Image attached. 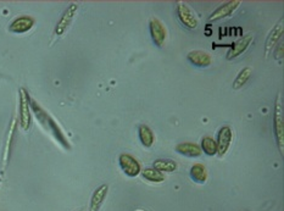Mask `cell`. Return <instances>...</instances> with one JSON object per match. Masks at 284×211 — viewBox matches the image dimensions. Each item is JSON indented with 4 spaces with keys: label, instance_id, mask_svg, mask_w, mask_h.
I'll list each match as a JSON object with an SVG mask.
<instances>
[{
    "label": "cell",
    "instance_id": "obj_1",
    "mask_svg": "<svg viewBox=\"0 0 284 211\" xmlns=\"http://www.w3.org/2000/svg\"><path fill=\"white\" fill-rule=\"evenodd\" d=\"M31 110L35 116V119H37V121L41 123V126L43 127L44 131L49 133V135H51V137H53L64 149L70 150V142H68V139L66 138V136H65L63 129L60 128L59 123L49 115L48 111H45L43 106L35 102L34 99H31Z\"/></svg>",
    "mask_w": 284,
    "mask_h": 211
},
{
    "label": "cell",
    "instance_id": "obj_2",
    "mask_svg": "<svg viewBox=\"0 0 284 211\" xmlns=\"http://www.w3.org/2000/svg\"><path fill=\"white\" fill-rule=\"evenodd\" d=\"M31 97L27 92V89L20 88L18 89V112H20V126L24 131H28L31 127L32 121V110H31Z\"/></svg>",
    "mask_w": 284,
    "mask_h": 211
},
{
    "label": "cell",
    "instance_id": "obj_3",
    "mask_svg": "<svg viewBox=\"0 0 284 211\" xmlns=\"http://www.w3.org/2000/svg\"><path fill=\"white\" fill-rule=\"evenodd\" d=\"M273 129L275 137L280 154L284 152V119H283V102L280 94H278L275 105V113H273Z\"/></svg>",
    "mask_w": 284,
    "mask_h": 211
},
{
    "label": "cell",
    "instance_id": "obj_4",
    "mask_svg": "<svg viewBox=\"0 0 284 211\" xmlns=\"http://www.w3.org/2000/svg\"><path fill=\"white\" fill-rule=\"evenodd\" d=\"M176 12L179 22L188 30H195L199 26V18L195 11L185 2H177L176 4Z\"/></svg>",
    "mask_w": 284,
    "mask_h": 211
},
{
    "label": "cell",
    "instance_id": "obj_5",
    "mask_svg": "<svg viewBox=\"0 0 284 211\" xmlns=\"http://www.w3.org/2000/svg\"><path fill=\"white\" fill-rule=\"evenodd\" d=\"M119 164L120 167L122 168L123 174L127 175L128 177H137L142 172V167H140L138 160L133 155L127 154V152H123V154L120 155Z\"/></svg>",
    "mask_w": 284,
    "mask_h": 211
},
{
    "label": "cell",
    "instance_id": "obj_6",
    "mask_svg": "<svg viewBox=\"0 0 284 211\" xmlns=\"http://www.w3.org/2000/svg\"><path fill=\"white\" fill-rule=\"evenodd\" d=\"M78 11V5L76 3H72L66 8L64 14L61 15L60 20H59L56 27H55V35H64L65 32L68 30L71 24H72L74 16Z\"/></svg>",
    "mask_w": 284,
    "mask_h": 211
},
{
    "label": "cell",
    "instance_id": "obj_7",
    "mask_svg": "<svg viewBox=\"0 0 284 211\" xmlns=\"http://www.w3.org/2000/svg\"><path fill=\"white\" fill-rule=\"evenodd\" d=\"M149 31L156 47H162L165 44L166 38H167V30H166L165 25L159 18L153 17L149 22Z\"/></svg>",
    "mask_w": 284,
    "mask_h": 211
},
{
    "label": "cell",
    "instance_id": "obj_8",
    "mask_svg": "<svg viewBox=\"0 0 284 211\" xmlns=\"http://www.w3.org/2000/svg\"><path fill=\"white\" fill-rule=\"evenodd\" d=\"M232 141H233V131L230 126H223L220 128L217 133V155L218 157H224L230 149Z\"/></svg>",
    "mask_w": 284,
    "mask_h": 211
},
{
    "label": "cell",
    "instance_id": "obj_9",
    "mask_svg": "<svg viewBox=\"0 0 284 211\" xmlns=\"http://www.w3.org/2000/svg\"><path fill=\"white\" fill-rule=\"evenodd\" d=\"M241 4L240 0H230V2H226L224 4H222L221 6L215 10L209 17L210 21H218L222 20V18L230 17V16L233 14L234 11L239 8V5Z\"/></svg>",
    "mask_w": 284,
    "mask_h": 211
},
{
    "label": "cell",
    "instance_id": "obj_10",
    "mask_svg": "<svg viewBox=\"0 0 284 211\" xmlns=\"http://www.w3.org/2000/svg\"><path fill=\"white\" fill-rule=\"evenodd\" d=\"M253 41H254V37L251 34H247L244 35V37H241L240 40H238L236 43L232 44L231 50L228 51L227 54V59L233 60L236 59V57L240 56L243 53H245L248 48H249L251 43H253Z\"/></svg>",
    "mask_w": 284,
    "mask_h": 211
},
{
    "label": "cell",
    "instance_id": "obj_11",
    "mask_svg": "<svg viewBox=\"0 0 284 211\" xmlns=\"http://www.w3.org/2000/svg\"><path fill=\"white\" fill-rule=\"evenodd\" d=\"M34 26V20L31 16H18L9 26V31L11 33L22 34L31 30Z\"/></svg>",
    "mask_w": 284,
    "mask_h": 211
},
{
    "label": "cell",
    "instance_id": "obj_12",
    "mask_svg": "<svg viewBox=\"0 0 284 211\" xmlns=\"http://www.w3.org/2000/svg\"><path fill=\"white\" fill-rule=\"evenodd\" d=\"M283 31H284V21H283V18H280V20L278 21V24H277L275 27L272 28V31L270 32L269 37H267L266 49H265V53L267 56L270 55L271 50L276 47V44L278 43L280 37L283 35Z\"/></svg>",
    "mask_w": 284,
    "mask_h": 211
},
{
    "label": "cell",
    "instance_id": "obj_13",
    "mask_svg": "<svg viewBox=\"0 0 284 211\" xmlns=\"http://www.w3.org/2000/svg\"><path fill=\"white\" fill-rule=\"evenodd\" d=\"M189 63L197 67H209L211 65L210 54L204 50H192L187 55Z\"/></svg>",
    "mask_w": 284,
    "mask_h": 211
},
{
    "label": "cell",
    "instance_id": "obj_14",
    "mask_svg": "<svg viewBox=\"0 0 284 211\" xmlns=\"http://www.w3.org/2000/svg\"><path fill=\"white\" fill-rule=\"evenodd\" d=\"M107 191H109V186L107 184H101L94 190L92 198H90L89 204V211H99L103 203L105 201V198L107 197Z\"/></svg>",
    "mask_w": 284,
    "mask_h": 211
},
{
    "label": "cell",
    "instance_id": "obj_15",
    "mask_svg": "<svg viewBox=\"0 0 284 211\" xmlns=\"http://www.w3.org/2000/svg\"><path fill=\"white\" fill-rule=\"evenodd\" d=\"M176 151H177L178 154L188 158H199L202 154L200 145L191 142L179 143V144L176 145Z\"/></svg>",
    "mask_w": 284,
    "mask_h": 211
},
{
    "label": "cell",
    "instance_id": "obj_16",
    "mask_svg": "<svg viewBox=\"0 0 284 211\" xmlns=\"http://www.w3.org/2000/svg\"><path fill=\"white\" fill-rule=\"evenodd\" d=\"M138 136H139V141L144 145L145 148H150L153 147L155 142V136L154 132L152 131V128L146 125H140L138 127Z\"/></svg>",
    "mask_w": 284,
    "mask_h": 211
},
{
    "label": "cell",
    "instance_id": "obj_17",
    "mask_svg": "<svg viewBox=\"0 0 284 211\" xmlns=\"http://www.w3.org/2000/svg\"><path fill=\"white\" fill-rule=\"evenodd\" d=\"M189 175H191L192 180L199 184L205 183L207 180V171L202 164L193 165L191 171H189Z\"/></svg>",
    "mask_w": 284,
    "mask_h": 211
},
{
    "label": "cell",
    "instance_id": "obj_18",
    "mask_svg": "<svg viewBox=\"0 0 284 211\" xmlns=\"http://www.w3.org/2000/svg\"><path fill=\"white\" fill-rule=\"evenodd\" d=\"M15 128H16V121L14 120L10 126L9 133H8V138H6L5 142V148H4V154H3V164H4V167H6L8 165V161L10 159V154H11V145H12V141H14V136H15Z\"/></svg>",
    "mask_w": 284,
    "mask_h": 211
},
{
    "label": "cell",
    "instance_id": "obj_19",
    "mask_svg": "<svg viewBox=\"0 0 284 211\" xmlns=\"http://www.w3.org/2000/svg\"><path fill=\"white\" fill-rule=\"evenodd\" d=\"M153 167L164 174V172L176 171L177 170L178 165L177 162L171 160V159H158V160H155L154 164H153Z\"/></svg>",
    "mask_w": 284,
    "mask_h": 211
},
{
    "label": "cell",
    "instance_id": "obj_20",
    "mask_svg": "<svg viewBox=\"0 0 284 211\" xmlns=\"http://www.w3.org/2000/svg\"><path fill=\"white\" fill-rule=\"evenodd\" d=\"M200 149L202 152H205V154L209 155V157H214V155L217 154L216 141H215L212 137H210V136L202 137L200 143Z\"/></svg>",
    "mask_w": 284,
    "mask_h": 211
},
{
    "label": "cell",
    "instance_id": "obj_21",
    "mask_svg": "<svg viewBox=\"0 0 284 211\" xmlns=\"http://www.w3.org/2000/svg\"><path fill=\"white\" fill-rule=\"evenodd\" d=\"M140 174H142V176L144 177L146 181L153 182V183H161V182L165 181V175L154 167L145 168V170H143Z\"/></svg>",
    "mask_w": 284,
    "mask_h": 211
},
{
    "label": "cell",
    "instance_id": "obj_22",
    "mask_svg": "<svg viewBox=\"0 0 284 211\" xmlns=\"http://www.w3.org/2000/svg\"><path fill=\"white\" fill-rule=\"evenodd\" d=\"M251 73H253V70H251L250 67H244L243 70H240L233 82V89H240L244 84H247V82L250 79Z\"/></svg>",
    "mask_w": 284,
    "mask_h": 211
},
{
    "label": "cell",
    "instance_id": "obj_23",
    "mask_svg": "<svg viewBox=\"0 0 284 211\" xmlns=\"http://www.w3.org/2000/svg\"><path fill=\"white\" fill-rule=\"evenodd\" d=\"M137 211H142V210H137Z\"/></svg>",
    "mask_w": 284,
    "mask_h": 211
}]
</instances>
